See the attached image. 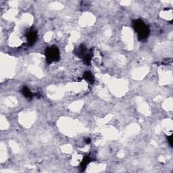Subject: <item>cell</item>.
<instances>
[{"label":"cell","mask_w":173,"mask_h":173,"mask_svg":"<svg viewBox=\"0 0 173 173\" xmlns=\"http://www.w3.org/2000/svg\"><path fill=\"white\" fill-rule=\"evenodd\" d=\"M46 56L48 63L57 62L60 59V52L56 47H51L46 50Z\"/></svg>","instance_id":"obj_2"},{"label":"cell","mask_w":173,"mask_h":173,"mask_svg":"<svg viewBox=\"0 0 173 173\" xmlns=\"http://www.w3.org/2000/svg\"><path fill=\"white\" fill-rule=\"evenodd\" d=\"M37 39V33L35 31H29L27 34V40L30 46H33L34 43L36 42Z\"/></svg>","instance_id":"obj_3"},{"label":"cell","mask_w":173,"mask_h":173,"mask_svg":"<svg viewBox=\"0 0 173 173\" xmlns=\"http://www.w3.org/2000/svg\"><path fill=\"white\" fill-rule=\"evenodd\" d=\"M133 27H134L135 30L136 31L139 39L140 40H144L147 38L149 33V30L148 27L144 23V22L141 20H135L133 22Z\"/></svg>","instance_id":"obj_1"},{"label":"cell","mask_w":173,"mask_h":173,"mask_svg":"<svg viewBox=\"0 0 173 173\" xmlns=\"http://www.w3.org/2000/svg\"><path fill=\"white\" fill-rule=\"evenodd\" d=\"M22 93L23 95L27 98H32L33 97V93H31V91L29 90V89L27 86H24L22 89Z\"/></svg>","instance_id":"obj_4"},{"label":"cell","mask_w":173,"mask_h":173,"mask_svg":"<svg viewBox=\"0 0 173 173\" xmlns=\"http://www.w3.org/2000/svg\"><path fill=\"white\" fill-rule=\"evenodd\" d=\"M168 142H169V143H170V145H172V136L168 137Z\"/></svg>","instance_id":"obj_6"},{"label":"cell","mask_w":173,"mask_h":173,"mask_svg":"<svg viewBox=\"0 0 173 173\" xmlns=\"http://www.w3.org/2000/svg\"><path fill=\"white\" fill-rule=\"evenodd\" d=\"M83 76H84V79H85L86 81H88V82H92L94 80V78H93V75H92V74L90 73L89 72H84Z\"/></svg>","instance_id":"obj_5"}]
</instances>
